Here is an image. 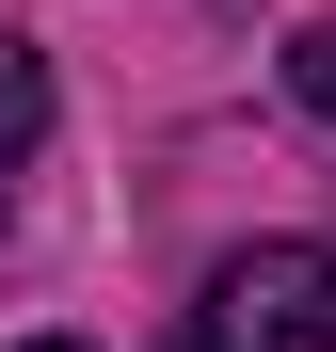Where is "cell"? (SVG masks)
<instances>
[{"mask_svg": "<svg viewBox=\"0 0 336 352\" xmlns=\"http://www.w3.org/2000/svg\"><path fill=\"white\" fill-rule=\"evenodd\" d=\"M192 352H336V256L320 241H240L192 305Z\"/></svg>", "mask_w": 336, "mask_h": 352, "instance_id": "6da1fadb", "label": "cell"}, {"mask_svg": "<svg viewBox=\"0 0 336 352\" xmlns=\"http://www.w3.org/2000/svg\"><path fill=\"white\" fill-rule=\"evenodd\" d=\"M32 144H48V48H16V32H0V208H16Z\"/></svg>", "mask_w": 336, "mask_h": 352, "instance_id": "7a4b0ae2", "label": "cell"}, {"mask_svg": "<svg viewBox=\"0 0 336 352\" xmlns=\"http://www.w3.org/2000/svg\"><path fill=\"white\" fill-rule=\"evenodd\" d=\"M289 96H304L320 129H336V16H320V32H289Z\"/></svg>", "mask_w": 336, "mask_h": 352, "instance_id": "3957f363", "label": "cell"}, {"mask_svg": "<svg viewBox=\"0 0 336 352\" xmlns=\"http://www.w3.org/2000/svg\"><path fill=\"white\" fill-rule=\"evenodd\" d=\"M32 352H80V336H32Z\"/></svg>", "mask_w": 336, "mask_h": 352, "instance_id": "277c9868", "label": "cell"}]
</instances>
